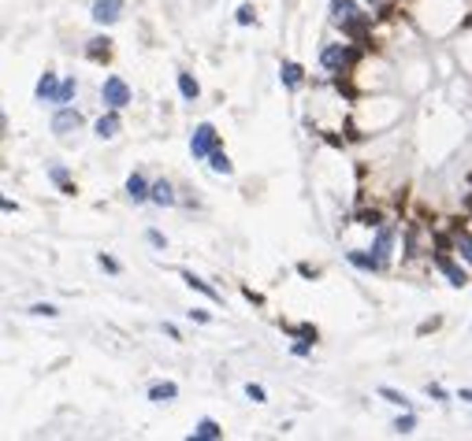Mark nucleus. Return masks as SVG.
<instances>
[{
    "mask_svg": "<svg viewBox=\"0 0 472 441\" xmlns=\"http://www.w3.org/2000/svg\"><path fill=\"white\" fill-rule=\"evenodd\" d=\"M390 245H394V226L390 223H379V230H376V241H372V252L383 260V267L390 263Z\"/></svg>",
    "mask_w": 472,
    "mask_h": 441,
    "instance_id": "obj_8",
    "label": "nucleus"
},
{
    "mask_svg": "<svg viewBox=\"0 0 472 441\" xmlns=\"http://www.w3.org/2000/svg\"><path fill=\"white\" fill-rule=\"evenodd\" d=\"M353 60H357V52L350 49V45H328V49L320 52V63L335 75H342L346 67H353Z\"/></svg>",
    "mask_w": 472,
    "mask_h": 441,
    "instance_id": "obj_3",
    "label": "nucleus"
},
{
    "mask_svg": "<svg viewBox=\"0 0 472 441\" xmlns=\"http://www.w3.org/2000/svg\"><path fill=\"white\" fill-rule=\"evenodd\" d=\"M302 75H305V71L297 67V63H283V67H279V78H283L286 89H297V86H302Z\"/></svg>",
    "mask_w": 472,
    "mask_h": 441,
    "instance_id": "obj_16",
    "label": "nucleus"
},
{
    "mask_svg": "<svg viewBox=\"0 0 472 441\" xmlns=\"http://www.w3.org/2000/svg\"><path fill=\"white\" fill-rule=\"evenodd\" d=\"M350 263H353V267H361V271H379V267H383V260H379L376 252H365V249H353L350 252Z\"/></svg>",
    "mask_w": 472,
    "mask_h": 441,
    "instance_id": "obj_10",
    "label": "nucleus"
},
{
    "mask_svg": "<svg viewBox=\"0 0 472 441\" xmlns=\"http://www.w3.org/2000/svg\"><path fill=\"white\" fill-rule=\"evenodd\" d=\"M394 430H398V434H409V430H413V416H402V419L394 422Z\"/></svg>",
    "mask_w": 472,
    "mask_h": 441,
    "instance_id": "obj_28",
    "label": "nucleus"
},
{
    "mask_svg": "<svg viewBox=\"0 0 472 441\" xmlns=\"http://www.w3.org/2000/svg\"><path fill=\"white\" fill-rule=\"evenodd\" d=\"M208 160H212V171H216V174H231V171H234V167H231V160H227L223 152H212Z\"/></svg>",
    "mask_w": 472,
    "mask_h": 441,
    "instance_id": "obj_23",
    "label": "nucleus"
},
{
    "mask_svg": "<svg viewBox=\"0 0 472 441\" xmlns=\"http://www.w3.org/2000/svg\"><path fill=\"white\" fill-rule=\"evenodd\" d=\"M120 15H123V0H97L93 12H89V19L101 23V26H112Z\"/></svg>",
    "mask_w": 472,
    "mask_h": 441,
    "instance_id": "obj_6",
    "label": "nucleus"
},
{
    "mask_svg": "<svg viewBox=\"0 0 472 441\" xmlns=\"http://www.w3.org/2000/svg\"><path fill=\"white\" fill-rule=\"evenodd\" d=\"M428 397H435V401H447V390H442V385H428Z\"/></svg>",
    "mask_w": 472,
    "mask_h": 441,
    "instance_id": "obj_31",
    "label": "nucleus"
},
{
    "mask_svg": "<svg viewBox=\"0 0 472 441\" xmlns=\"http://www.w3.org/2000/svg\"><path fill=\"white\" fill-rule=\"evenodd\" d=\"M361 226H379V215H376V211H361Z\"/></svg>",
    "mask_w": 472,
    "mask_h": 441,
    "instance_id": "obj_27",
    "label": "nucleus"
},
{
    "mask_svg": "<svg viewBox=\"0 0 472 441\" xmlns=\"http://www.w3.org/2000/svg\"><path fill=\"white\" fill-rule=\"evenodd\" d=\"M234 19H238L242 26H249L253 19H257V12H253V4H242V8H238V15H234Z\"/></svg>",
    "mask_w": 472,
    "mask_h": 441,
    "instance_id": "obj_24",
    "label": "nucleus"
},
{
    "mask_svg": "<svg viewBox=\"0 0 472 441\" xmlns=\"http://www.w3.org/2000/svg\"><path fill=\"white\" fill-rule=\"evenodd\" d=\"M379 397H383L387 404H398V408H409V397L398 390H390V385H379Z\"/></svg>",
    "mask_w": 472,
    "mask_h": 441,
    "instance_id": "obj_21",
    "label": "nucleus"
},
{
    "mask_svg": "<svg viewBox=\"0 0 472 441\" xmlns=\"http://www.w3.org/2000/svg\"><path fill=\"white\" fill-rule=\"evenodd\" d=\"M49 174H52V182H56V186H63V189H67V193H75V189L67 186V171H63V167H52Z\"/></svg>",
    "mask_w": 472,
    "mask_h": 441,
    "instance_id": "obj_26",
    "label": "nucleus"
},
{
    "mask_svg": "<svg viewBox=\"0 0 472 441\" xmlns=\"http://www.w3.org/2000/svg\"><path fill=\"white\" fill-rule=\"evenodd\" d=\"M331 23L342 34H350V38H365L368 34V15L353 0H331Z\"/></svg>",
    "mask_w": 472,
    "mask_h": 441,
    "instance_id": "obj_1",
    "label": "nucleus"
},
{
    "mask_svg": "<svg viewBox=\"0 0 472 441\" xmlns=\"http://www.w3.org/2000/svg\"><path fill=\"white\" fill-rule=\"evenodd\" d=\"M78 126H82V115H78L75 108H60V112L52 115V134H60V137L75 134Z\"/></svg>",
    "mask_w": 472,
    "mask_h": 441,
    "instance_id": "obj_7",
    "label": "nucleus"
},
{
    "mask_svg": "<svg viewBox=\"0 0 472 441\" xmlns=\"http://www.w3.org/2000/svg\"><path fill=\"white\" fill-rule=\"evenodd\" d=\"M120 130H123V123H120V115H115V108L108 115L97 119V137H115Z\"/></svg>",
    "mask_w": 472,
    "mask_h": 441,
    "instance_id": "obj_13",
    "label": "nucleus"
},
{
    "mask_svg": "<svg viewBox=\"0 0 472 441\" xmlns=\"http://www.w3.org/2000/svg\"><path fill=\"white\" fill-rule=\"evenodd\" d=\"M30 315H56V308H52V305H34Z\"/></svg>",
    "mask_w": 472,
    "mask_h": 441,
    "instance_id": "obj_30",
    "label": "nucleus"
},
{
    "mask_svg": "<svg viewBox=\"0 0 472 441\" xmlns=\"http://www.w3.org/2000/svg\"><path fill=\"white\" fill-rule=\"evenodd\" d=\"M153 200H157L160 208L175 204V189H171V182H157V186H153Z\"/></svg>",
    "mask_w": 472,
    "mask_h": 441,
    "instance_id": "obj_18",
    "label": "nucleus"
},
{
    "mask_svg": "<svg viewBox=\"0 0 472 441\" xmlns=\"http://www.w3.org/2000/svg\"><path fill=\"white\" fill-rule=\"evenodd\" d=\"M126 197H131L134 204H142V200H153V186L142 178V174H131V178H126Z\"/></svg>",
    "mask_w": 472,
    "mask_h": 441,
    "instance_id": "obj_9",
    "label": "nucleus"
},
{
    "mask_svg": "<svg viewBox=\"0 0 472 441\" xmlns=\"http://www.w3.org/2000/svg\"><path fill=\"white\" fill-rule=\"evenodd\" d=\"M190 319H197V323H208V319H212V315H208L205 308H194V311H190Z\"/></svg>",
    "mask_w": 472,
    "mask_h": 441,
    "instance_id": "obj_32",
    "label": "nucleus"
},
{
    "mask_svg": "<svg viewBox=\"0 0 472 441\" xmlns=\"http://www.w3.org/2000/svg\"><path fill=\"white\" fill-rule=\"evenodd\" d=\"M453 249L461 252V260L472 263V234L469 230H453Z\"/></svg>",
    "mask_w": 472,
    "mask_h": 441,
    "instance_id": "obj_17",
    "label": "nucleus"
},
{
    "mask_svg": "<svg viewBox=\"0 0 472 441\" xmlns=\"http://www.w3.org/2000/svg\"><path fill=\"white\" fill-rule=\"evenodd\" d=\"M149 241L157 245V249H164V234H157V230H149Z\"/></svg>",
    "mask_w": 472,
    "mask_h": 441,
    "instance_id": "obj_34",
    "label": "nucleus"
},
{
    "mask_svg": "<svg viewBox=\"0 0 472 441\" xmlns=\"http://www.w3.org/2000/svg\"><path fill=\"white\" fill-rule=\"evenodd\" d=\"M372 4H376V8H383V4H387V0H372Z\"/></svg>",
    "mask_w": 472,
    "mask_h": 441,
    "instance_id": "obj_35",
    "label": "nucleus"
},
{
    "mask_svg": "<svg viewBox=\"0 0 472 441\" xmlns=\"http://www.w3.org/2000/svg\"><path fill=\"white\" fill-rule=\"evenodd\" d=\"M97 263H101V267H104L108 274H115V271H120V263H115L112 256H101V260H97Z\"/></svg>",
    "mask_w": 472,
    "mask_h": 441,
    "instance_id": "obj_29",
    "label": "nucleus"
},
{
    "mask_svg": "<svg viewBox=\"0 0 472 441\" xmlns=\"http://www.w3.org/2000/svg\"><path fill=\"white\" fill-rule=\"evenodd\" d=\"M246 397H249L253 404H265V385H253V382H249V385H246Z\"/></svg>",
    "mask_w": 472,
    "mask_h": 441,
    "instance_id": "obj_25",
    "label": "nucleus"
},
{
    "mask_svg": "<svg viewBox=\"0 0 472 441\" xmlns=\"http://www.w3.org/2000/svg\"><path fill=\"white\" fill-rule=\"evenodd\" d=\"M179 93H183L186 100H197V93H201V86L194 82V75H186V71H179Z\"/></svg>",
    "mask_w": 472,
    "mask_h": 441,
    "instance_id": "obj_19",
    "label": "nucleus"
},
{
    "mask_svg": "<svg viewBox=\"0 0 472 441\" xmlns=\"http://www.w3.org/2000/svg\"><path fill=\"white\" fill-rule=\"evenodd\" d=\"M190 438H194V441H216V438H223V430H220V422H216V419H201Z\"/></svg>",
    "mask_w": 472,
    "mask_h": 441,
    "instance_id": "obj_12",
    "label": "nucleus"
},
{
    "mask_svg": "<svg viewBox=\"0 0 472 441\" xmlns=\"http://www.w3.org/2000/svg\"><path fill=\"white\" fill-rule=\"evenodd\" d=\"M183 282H186V286H190V289H197V293H205V297H208V300H220V289H212V286H208V282H205V278H197V274H194V271H183Z\"/></svg>",
    "mask_w": 472,
    "mask_h": 441,
    "instance_id": "obj_14",
    "label": "nucleus"
},
{
    "mask_svg": "<svg viewBox=\"0 0 472 441\" xmlns=\"http://www.w3.org/2000/svg\"><path fill=\"white\" fill-rule=\"evenodd\" d=\"M435 267H439L442 274H447V278H450V286H458V289L469 282V274L461 271V263H453V260H450L447 245H439V252H435Z\"/></svg>",
    "mask_w": 472,
    "mask_h": 441,
    "instance_id": "obj_5",
    "label": "nucleus"
},
{
    "mask_svg": "<svg viewBox=\"0 0 472 441\" xmlns=\"http://www.w3.org/2000/svg\"><path fill=\"white\" fill-rule=\"evenodd\" d=\"M465 208H469V211H472V197H469V200H465Z\"/></svg>",
    "mask_w": 472,
    "mask_h": 441,
    "instance_id": "obj_36",
    "label": "nucleus"
},
{
    "mask_svg": "<svg viewBox=\"0 0 472 441\" xmlns=\"http://www.w3.org/2000/svg\"><path fill=\"white\" fill-rule=\"evenodd\" d=\"M290 353H294V356H308V342H305V337H302V342H297L294 348H290Z\"/></svg>",
    "mask_w": 472,
    "mask_h": 441,
    "instance_id": "obj_33",
    "label": "nucleus"
},
{
    "mask_svg": "<svg viewBox=\"0 0 472 441\" xmlns=\"http://www.w3.org/2000/svg\"><path fill=\"white\" fill-rule=\"evenodd\" d=\"M101 100H104L108 108H115V112H120V108L131 104V86H126L120 75L104 78V86H101Z\"/></svg>",
    "mask_w": 472,
    "mask_h": 441,
    "instance_id": "obj_4",
    "label": "nucleus"
},
{
    "mask_svg": "<svg viewBox=\"0 0 472 441\" xmlns=\"http://www.w3.org/2000/svg\"><path fill=\"white\" fill-rule=\"evenodd\" d=\"M34 93H38V100H56V93H60L56 75H52V71H45V75L38 78V89H34Z\"/></svg>",
    "mask_w": 472,
    "mask_h": 441,
    "instance_id": "obj_11",
    "label": "nucleus"
},
{
    "mask_svg": "<svg viewBox=\"0 0 472 441\" xmlns=\"http://www.w3.org/2000/svg\"><path fill=\"white\" fill-rule=\"evenodd\" d=\"M179 397V385L175 382H157L149 390V401H157V404H164V401H175Z\"/></svg>",
    "mask_w": 472,
    "mask_h": 441,
    "instance_id": "obj_15",
    "label": "nucleus"
},
{
    "mask_svg": "<svg viewBox=\"0 0 472 441\" xmlns=\"http://www.w3.org/2000/svg\"><path fill=\"white\" fill-rule=\"evenodd\" d=\"M75 89H78L75 78H63V82H60V93H56V104H67V100L75 97Z\"/></svg>",
    "mask_w": 472,
    "mask_h": 441,
    "instance_id": "obj_22",
    "label": "nucleus"
},
{
    "mask_svg": "<svg viewBox=\"0 0 472 441\" xmlns=\"http://www.w3.org/2000/svg\"><path fill=\"white\" fill-rule=\"evenodd\" d=\"M108 45H112L108 38H93V41H89V49H86V56L89 60H108V52H112Z\"/></svg>",
    "mask_w": 472,
    "mask_h": 441,
    "instance_id": "obj_20",
    "label": "nucleus"
},
{
    "mask_svg": "<svg viewBox=\"0 0 472 441\" xmlns=\"http://www.w3.org/2000/svg\"><path fill=\"white\" fill-rule=\"evenodd\" d=\"M216 145H220V134H216L212 123H201L190 137V152H194V160H205V156L216 152Z\"/></svg>",
    "mask_w": 472,
    "mask_h": 441,
    "instance_id": "obj_2",
    "label": "nucleus"
}]
</instances>
